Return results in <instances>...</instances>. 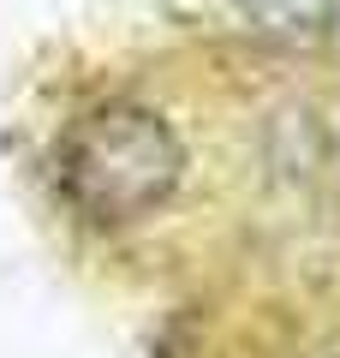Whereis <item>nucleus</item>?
<instances>
[{"mask_svg": "<svg viewBox=\"0 0 340 358\" xmlns=\"http://www.w3.org/2000/svg\"><path fill=\"white\" fill-rule=\"evenodd\" d=\"M66 203L96 227H126L143 221L179 192L185 173V150H179L173 126L143 102H108L84 114L66 131L60 155H54Z\"/></svg>", "mask_w": 340, "mask_h": 358, "instance_id": "f257e3e1", "label": "nucleus"}, {"mask_svg": "<svg viewBox=\"0 0 340 358\" xmlns=\"http://www.w3.org/2000/svg\"><path fill=\"white\" fill-rule=\"evenodd\" d=\"M245 24L281 48H316L340 36V0H239Z\"/></svg>", "mask_w": 340, "mask_h": 358, "instance_id": "f03ea898", "label": "nucleus"}]
</instances>
